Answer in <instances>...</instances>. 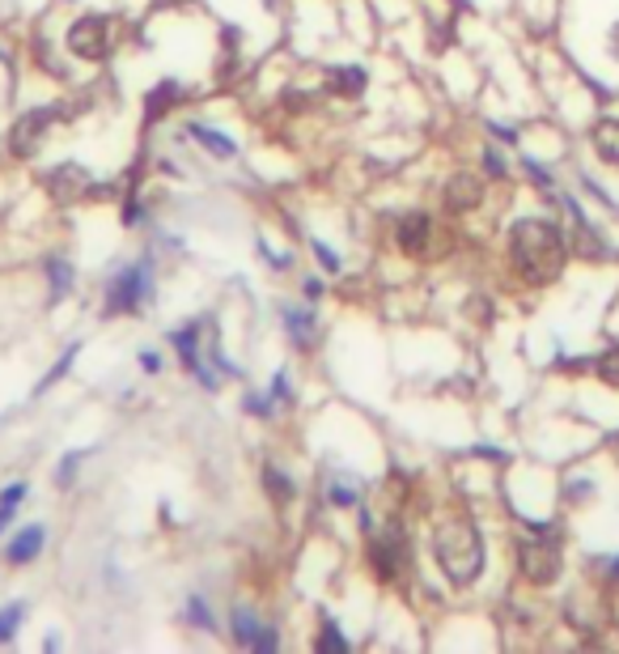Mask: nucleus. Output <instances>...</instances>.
I'll list each match as a JSON object with an SVG mask.
<instances>
[{
  "label": "nucleus",
  "instance_id": "nucleus-1",
  "mask_svg": "<svg viewBox=\"0 0 619 654\" xmlns=\"http://www.w3.org/2000/svg\"><path fill=\"white\" fill-rule=\"evenodd\" d=\"M509 246H514V268L522 272L530 285H548V281H556V276L565 272V260H569L565 234H560L551 221H539V218L514 221Z\"/></svg>",
  "mask_w": 619,
  "mask_h": 654
},
{
  "label": "nucleus",
  "instance_id": "nucleus-2",
  "mask_svg": "<svg viewBox=\"0 0 619 654\" xmlns=\"http://www.w3.org/2000/svg\"><path fill=\"white\" fill-rule=\"evenodd\" d=\"M433 557L454 586H467L484 574V540L467 519H450L433 532Z\"/></svg>",
  "mask_w": 619,
  "mask_h": 654
},
{
  "label": "nucleus",
  "instance_id": "nucleus-3",
  "mask_svg": "<svg viewBox=\"0 0 619 654\" xmlns=\"http://www.w3.org/2000/svg\"><path fill=\"white\" fill-rule=\"evenodd\" d=\"M369 565L382 582H395L407 565V535L399 523H386L378 535H369Z\"/></svg>",
  "mask_w": 619,
  "mask_h": 654
},
{
  "label": "nucleus",
  "instance_id": "nucleus-4",
  "mask_svg": "<svg viewBox=\"0 0 619 654\" xmlns=\"http://www.w3.org/2000/svg\"><path fill=\"white\" fill-rule=\"evenodd\" d=\"M535 540H522L518 544V565H522V574L535 586H548V582L560 578V549L551 544V540H544L548 535V527H535Z\"/></svg>",
  "mask_w": 619,
  "mask_h": 654
},
{
  "label": "nucleus",
  "instance_id": "nucleus-5",
  "mask_svg": "<svg viewBox=\"0 0 619 654\" xmlns=\"http://www.w3.org/2000/svg\"><path fill=\"white\" fill-rule=\"evenodd\" d=\"M69 51L72 56H81V60H90V64L106 60V51H111V22L98 18V13L77 18L69 30Z\"/></svg>",
  "mask_w": 619,
  "mask_h": 654
},
{
  "label": "nucleus",
  "instance_id": "nucleus-6",
  "mask_svg": "<svg viewBox=\"0 0 619 654\" xmlns=\"http://www.w3.org/2000/svg\"><path fill=\"white\" fill-rule=\"evenodd\" d=\"M144 298H149V268L132 264V268H123L120 276L111 281V290H106V311H111V315L136 311Z\"/></svg>",
  "mask_w": 619,
  "mask_h": 654
},
{
  "label": "nucleus",
  "instance_id": "nucleus-7",
  "mask_svg": "<svg viewBox=\"0 0 619 654\" xmlns=\"http://www.w3.org/2000/svg\"><path fill=\"white\" fill-rule=\"evenodd\" d=\"M51 120H55V107H39V111H26L22 120L13 123V132H9V145L18 158H34L39 145H43V137H48Z\"/></svg>",
  "mask_w": 619,
  "mask_h": 654
},
{
  "label": "nucleus",
  "instance_id": "nucleus-8",
  "mask_svg": "<svg viewBox=\"0 0 619 654\" xmlns=\"http://www.w3.org/2000/svg\"><path fill=\"white\" fill-rule=\"evenodd\" d=\"M48 192H51V200L72 204V200H81V195L94 192V179H90V170L77 167V162H60V167L48 174Z\"/></svg>",
  "mask_w": 619,
  "mask_h": 654
},
{
  "label": "nucleus",
  "instance_id": "nucleus-9",
  "mask_svg": "<svg viewBox=\"0 0 619 654\" xmlns=\"http://www.w3.org/2000/svg\"><path fill=\"white\" fill-rule=\"evenodd\" d=\"M479 200H484V183L476 174H454L450 188H446V209L450 213H467V209H476Z\"/></svg>",
  "mask_w": 619,
  "mask_h": 654
},
{
  "label": "nucleus",
  "instance_id": "nucleus-10",
  "mask_svg": "<svg viewBox=\"0 0 619 654\" xmlns=\"http://www.w3.org/2000/svg\"><path fill=\"white\" fill-rule=\"evenodd\" d=\"M429 234H433L429 213H407V218L399 221V246L412 251V255H420V251L429 246Z\"/></svg>",
  "mask_w": 619,
  "mask_h": 654
},
{
  "label": "nucleus",
  "instance_id": "nucleus-11",
  "mask_svg": "<svg viewBox=\"0 0 619 654\" xmlns=\"http://www.w3.org/2000/svg\"><path fill=\"white\" fill-rule=\"evenodd\" d=\"M327 85H332V94L339 98H361L365 94V85H369V77L361 64H344V69H332L327 73Z\"/></svg>",
  "mask_w": 619,
  "mask_h": 654
},
{
  "label": "nucleus",
  "instance_id": "nucleus-12",
  "mask_svg": "<svg viewBox=\"0 0 619 654\" xmlns=\"http://www.w3.org/2000/svg\"><path fill=\"white\" fill-rule=\"evenodd\" d=\"M179 94H183V85H179V81H162V85H158L153 94L144 98V120L158 123V120H162V115L170 111V107L179 102Z\"/></svg>",
  "mask_w": 619,
  "mask_h": 654
},
{
  "label": "nucleus",
  "instance_id": "nucleus-13",
  "mask_svg": "<svg viewBox=\"0 0 619 654\" xmlns=\"http://www.w3.org/2000/svg\"><path fill=\"white\" fill-rule=\"evenodd\" d=\"M43 540H48V532L43 527H26L13 544H9V561L13 565H26V561H34L39 557V549H43Z\"/></svg>",
  "mask_w": 619,
  "mask_h": 654
},
{
  "label": "nucleus",
  "instance_id": "nucleus-14",
  "mask_svg": "<svg viewBox=\"0 0 619 654\" xmlns=\"http://www.w3.org/2000/svg\"><path fill=\"white\" fill-rule=\"evenodd\" d=\"M595 149L602 162L619 167V120H602L595 128Z\"/></svg>",
  "mask_w": 619,
  "mask_h": 654
},
{
  "label": "nucleus",
  "instance_id": "nucleus-15",
  "mask_svg": "<svg viewBox=\"0 0 619 654\" xmlns=\"http://www.w3.org/2000/svg\"><path fill=\"white\" fill-rule=\"evenodd\" d=\"M187 132H191V137H195V141H200V145L209 149L213 158H234V153H239V149H234V141H230V137H221V132H213V128H204V123H191Z\"/></svg>",
  "mask_w": 619,
  "mask_h": 654
},
{
  "label": "nucleus",
  "instance_id": "nucleus-16",
  "mask_svg": "<svg viewBox=\"0 0 619 654\" xmlns=\"http://www.w3.org/2000/svg\"><path fill=\"white\" fill-rule=\"evenodd\" d=\"M569 213H572V243H577V251H581V255H602V239L586 225L581 209H572L569 204Z\"/></svg>",
  "mask_w": 619,
  "mask_h": 654
},
{
  "label": "nucleus",
  "instance_id": "nucleus-17",
  "mask_svg": "<svg viewBox=\"0 0 619 654\" xmlns=\"http://www.w3.org/2000/svg\"><path fill=\"white\" fill-rule=\"evenodd\" d=\"M285 328H288V336H293V344H297V349H306L310 340H314V315H310V311L285 306Z\"/></svg>",
  "mask_w": 619,
  "mask_h": 654
},
{
  "label": "nucleus",
  "instance_id": "nucleus-18",
  "mask_svg": "<svg viewBox=\"0 0 619 654\" xmlns=\"http://www.w3.org/2000/svg\"><path fill=\"white\" fill-rule=\"evenodd\" d=\"M234 642H239V646H255V642H260V633H263V625L260 621H255V616H251V612H246V607H234Z\"/></svg>",
  "mask_w": 619,
  "mask_h": 654
},
{
  "label": "nucleus",
  "instance_id": "nucleus-19",
  "mask_svg": "<svg viewBox=\"0 0 619 654\" xmlns=\"http://www.w3.org/2000/svg\"><path fill=\"white\" fill-rule=\"evenodd\" d=\"M48 276H51V302H60L72 290V264L64 260H48Z\"/></svg>",
  "mask_w": 619,
  "mask_h": 654
},
{
  "label": "nucleus",
  "instance_id": "nucleus-20",
  "mask_svg": "<svg viewBox=\"0 0 619 654\" xmlns=\"http://www.w3.org/2000/svg\"><path fill=\"white\" fill-rule=\"evenodd\" d=\"M263 485H267V493H272L276 502H293V481H288L281 467H267V472H263Z\"/></svg>",
  "mask_w": 619,
  "mask_h": 654
},
{
  "label": "nucleus",
  "instance_id": "nucleus-21",
  "mask_svg": "<svg viewBox=\"0 0 619 654\" xmlns=\"http://www.w3.org/2000/svg\"><path fill=\"white\" fill-rule=\"evenodd\" d=\"M318 651H327V654H344V651H348V637L335 630V621H323V633H318Z\"/></svg>",
  "mask_w": 619,
  "mask_h": 654
},
{
  "label": "nucleus",
  "instance_id": "nucleus-22",
  "mask_svg": "<svg viewBox=\"0 0 619 654\" xmlns=\"http://www.w3.org/2000/svg\"><path fill=\"white\" fill-rule=\"evenodd\" d=\"M598 379H602L607 388H619V349H607V353L598 358Z\"/></svg>",
  "mask_w": 619,
  "mask_h": 654
},
{
  "label": "nucleus",
  "instance_id": "nucleus-23",
  "mask_svg": "<svg viewBox=\"0 0 619 654\" xmlns=\"http://www.w3.org/2000/svg\"><path fill=\"white\" fill-rule=\"evenodd\" d=\"M18 625H22V604H9L0 612V642H9L18 633Z\"/></svg>",
  "mask_w": 619,
  "mask_h": 654
},
{
  "label": "nucleus",
  "instance_id": "nucleus-24",
  "mask_svg": "<svg viewBox=\"0 0 619 654\" xmlns=\"http://www.w3.org/2000/svg\"><path fill=\"white\" fill-rule=\"evenodd\" d=\"M187 612H191V625H200V630H213V612H209V604H204V600H191Z\"/></svg>",
  "mask_w": 619,
  "mask_h": 654
},
{
  "label": "nucleus",
  "instance_id": "nucleus-25",
  "mask_svg": "<svg viewBox=\"0 0 619 654\" xmlns=\"http://www.w3.org/2000/svg\"><path fill=\"white\" fill-rule=\"evenodd\" d=\"M85 460V451H77V455H72V460H64L60 463V472H55V481H60V485L69 489L72 485V472H77V463Z\"/></svg>",
  "mask_w": 619,
  "mask_h": 654
},
{
  "label": "nucleus",
  "instance_id": "nucleus-26",
  "mask_svg": "<svg viewBox=\"0 0 619 654\" xmlns=\"http://www.w3.org/2000/svg\"><path fill=\"white\" fill-rule=\"evenodd\" d=\"M327 493H332V502H335V506H353V502H357V493H353V489H348V485H339V481H335V485L327 489Z\"/></svg>",
  "mask_w": 619,
  "mask_h": 654
},
{
  "label": "nucleus",
  "instance_id": "nucleus-27",
  "mask_svg": "<svg viewBox=\"0 0 619 654\" xmlns=\"http://www.w3.org/2000/svg\"><path fill=\"white\" fill-rule=\"evenodd\" d=\"M314 255H318V264L327 268V272H339V260L332 255V246L327 243H314Z\"/></svg>",
  "mask_w": 619,
  "mask_h": 654
},
{
  "label": "nucleus",
  "instance_id": "nucleus-28",
  "mask_svg": "<svg viewBox=\"0 0 619 654\" xmlns=\"http://www.w3.org/2000/svg\"><path fill=\"white\" fill-rule=\"evenodd\" d=\"M484 167H488V174H493V179H505V167H500V158L493 153V149L484 153Z\"/></svg>",
  "mask_w": 619,
  "mask_h": 654
},
{
  "label": "nucleus",
  "instance_id": "nucleus-29",
  "mask_svg": "<svg viewBox=\"0 0 619 654\" xmlns=\"http://www.w3.org/2000/svg\"><path fill=\"white\" fill-rule=\"evenodd\" d=\"M22 497H26V485H9V489H4V497H0V502H9V506H18Z\"/></svg>",
  "mask_w": 619,
  "mask_h": 654
},
{
  "label": "nucleus",
  "instance_id": "nucleus-30",
  "mask_svg": "<svg viewBox=\"0 0 619 654\" xmlns=\"http://www.w3.org/2000/svg\"><path fill=\"white\" fill-rule=\"evenodd\" d=\"M13 510H18V506H9V502H0V532H4L9 523H13Z\"/></svg>",
  "mask_w": 619,
  "mask_h": 654
},
{
  "label": "nucleus",
  "instance_id": "nucleus-31",
  "mask_svg": "<svg viewBox=\"0 0 619 654\" xmlns=\"http://www.w3.org/2000/svg\"><path fill=\"white\" fill-rule=\"evenodd\" d=\"M183 4H195V0H162V9H183Z\"/></svg>",
  "mask_w": 619,
  "mask_h": 654
},
{
  "label": "nucleus",
  "instance_id": "nucleus-32",
  "mask_svg": "<svg viewBox=\"0 0 619 654\" xmlns=\"http://www.w3.org/2000/svg\"><path fill=\"white\" fill-rule=\"evenodd\" d=\"M611 56H619V26L611 30Z\"/></svg>",
  "mask_w": 619,
  "mask_h": 654
},
{
  "label": "nucleus",
  "instance_id": "nucleus-33",
  "mask_svg": "<svg viewBox=\"0 0 619 654\" xmlns=\"http://www.w3.org/2000/svg\"><path fill=\"white\" fill-rule=\"evenodd\" d=\"M611 570H616V574H619V561H616V565H611Z\"/></svg>",
  "mask_w": 619,
  "mask_h": 654
}]
</instances>
